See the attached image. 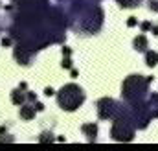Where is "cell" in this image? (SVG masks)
Returning a JSON list of instances; mask_svg holds the SVG:
<instances>
[{
	"instance_id": "1",
	"label": "cell",
	"mask_w": 158,
	"mask_h": 151,
	"mask_svg": "<svg viewBox=\"0 0 158 151\" xmlns=\"http://www.w3.org/2000/svg\"><path fill=\"white\" fill-rule=\"evenodd\" d=\"M70 28L81 35H94L103 26V9L98 0H70Z\"/></svg>"
},
{
	"instance_id": "2",
	"label": "cell",
	"mask_w": 158,
	"mask_h": 151,
	"mask_svg": "<svg viewBox=\"0 0 158 151\" xmlns=\"http://www.w3.org/2000/svg\"><path fill=\"white\" fill-rule=\"evenodd\" d=\"M153 83V77H145L140 74L129 76L121 85V96L129 105H136L142 101H147L149 98V85Z\"/></svg>"
},
{
	"instance_id": "3",
	"label": "cell",
	"mask_w": 158,
	"mask_h": 151,
	"mask_svg": "<svg viewBox=\"0 0 158 151\" xmlns=\"http://www.w3.org/2000/svg\"><path fill=\"white\" fill-rule=\"evenodd\" d=\"M85 90L76 83H68L57 92V103L66 113H74L76 109H79L85 103Z\"/></svg>"
},
{
	"instance_id": "4",
	"label": "cell",
	"mask_w": 158,
	"mask_h": 151,
	"mask_svg": "<svg viewBox=\"0 0 158 151\" xmlns=\"http://www.w3.org/2000/svg\"><path fill=\"white\" fill-rule=\"evenodd\" d=\"M136 123H134V118L131 113V105H129V113L123 114L114 120L112 123V129H110V136L116 140V142H131L136 135Z\"/></svg>"
},
{
	"instance_id": "5",
	"label": "cell",
	"mask_w": 158,
	"mask_h": 151,
	"mask_svg": "<svg viewBox=\"0 0 158 151\" xmlns=\"http://www.w3.org/2000/svg\"><path fill=\"white\" fill-rule=\"evenodd\" d=\"M129 113V103L125 101V105L118 101V100H112V98H101L98 101V118L99 120H116L119 116Z\"/></svg>"
},
{
	"instance_id": "6",
	"label": "cell",
	"mask_w": 158,
	"mask_h": 151,
	"mask_svg": "<svg viewBox=\"0 0 158 151\" xmlns=\"http://www.w3.org/2000/svg\"><path fill=\"white\" fill-rule=\"evenodd\" d=\"M35 55H37V52H33V50H30V48H26V46H22V44H17V46L13 48V57H15L17 63L22 65V67H30V65L33 63Z\"/></svg>"
},
{
	"instance_id": "7",
	"label": "cell",
	"mask_w": 158,
	"mask_h": 151,
	"mask_svg": "<svg viewBox=\"0 0 158 151\" xmlns=\"http://www.w3.org/2000/svg\"><path fill=\"white\" fill-rule=\"evenodd\" d=\"M81 131H83V135L86 136L88 142H96V138H98V125H96L94 122L83 123V125H81Z\"/></svg>"
},
{
	"instance_id": "8",
	"label": "cell",
	"mask_w": 158,
	"mask_h": 151,
	"mask_svg": "<svg viewBox=\"0 0 158 151\" xmlns=\"http://www.w3.org/2000/svg\"><path fill=\"white\" fill-rule=\"evenodd\" d=\"M35 113H37L35 105H30V103H22V105L19 107V114H20V118H22V120H26V122L33 120V118H35Z\"/></svg>"
},
{
	"instance_id": "9",
	"label": "cell",
	"mask_w": 158,
	"mask_h": 151,
	"mask_svg": "<svg viewBox=\"0 0 158 151\" xmlns=\"http://www.w3.org/2000/svg\"><path fill=\"white\" fill-rule=\"evenodd\" d=\"M132 46H134L136 52H147L149 41H147L145 35H138V37H134V41H132Z\"/></svg>"
},
{
	"instance_id": "10",
	"label": "cell",
	"mask_w": 158,
	"mask_h": 151,
	"mask_svg": "<svg viewBox=\"0 0 158 151\" xmlns=\"http://www.w3.org/2000/svg\"><path fill=\"white\" fill-rule=\"evenodd\" d=\"M22 88L19 87V88H15V90H11V101L15 103V105H22V103H26V100H28V96L24 94V92H20Z\"/></svg>"
},
{
	"instance_id": "11",
	"label": "cell",
	"mask_w": 158,
	"mask_h": 151,
	"mask_svg": "<svg viewBox=\"0 0 158 151\" xmlns=\"http://www.w3.org/2000/svg\"><path fill=\"white\" fill-rule=\"evenodd\" d=\"M145 65L151 67V68L156 67L158 65V54L156 52H153V50H147V52H145Z\"/></svg>"
},
{
	"instance_id": "12",
	"label": "cell",
	"mask_w": 158,
	"mask_h": 151,
	"mask_svg": "<svg viewBox=\"0 0 158 151\" xmlns=\"http://www.w3.org/2000/svg\"><path fill=\"white\" fill-rule=\"evenodd\" d=\"M39 142L40 144H48V142H53V135L52 131H42L39 136Z\"/></svg>"
},
{
	"instance_id": "13",
	"label": "cell",
	"mask_w": 158,
	"mask_h": 151,
	"mask_svg": "<svg viewBox=\"0 0 158 151\" xmlns=\"http://www.w3.org/2000/svg\"><path fill=\"white\" fill-rule=\"evenodd\" d=\"M142 0H118V4L121 7H136Z\"/></svg>"
},
{
	"instance_id": "14",
	"label": "cell",
	"mask_w": 158,
	"mask_h": 151,
	"mask_svg": "<svg viewBox=\"0 0 158 151\" xmlns=\"http://www.w3.org/2000/svg\"><path fill=\"white\" fill-rule=\"evenodd\" d=\"M63 68H66V70L72 68V59H70V55H64V59H63Z\"/></svg>"
},
{
	"instance_id": "15",
	"label": "cell",
	"mask_w": 158,
	"mask_h": 151,
	"mask_svg": "<svg viewBox=\"0 0 158 151\" xmlns=\"http://www.w3.org/2000/svg\"><path fill=\"white\" fill-rule=\"evenodd\" d=\"M142 32H149V30H153V24L151 22H142Z\"/></svg>"
},
{
	"instance_id": "16",
	"label": "cell",
	"mask_w": 158,
	"mask_h": 151,
	"mask_svg": "<svg viewBox=\"0 0 158 151\" xmlns=\"http://www.w3.org/2000/svg\"><path fill=\"white\" fill-rule=\"evenodd\" d=\"M26 96H28V101H33V103L37 101V94L35 92H26Z\"/></svg>"
},
{
	"instance_id": "17",
	"label": "cell",
	"mask_w": 158,
	"mask_h": 151,
	"mask_svg": "<svg viewBox=\"0 0 158 151\" xmlns=\"http://www.w3.org/2000/svg\"><path fill=\"white\" fill-rule=\"evenodd\" d=\"M136 24H138V20H136V19H134V17H131V19H129V20H127V26H129V28H134V26H136Z\"/></svg>"
},
{
	"instance_id": "18",
	"label": "cell",
	"mask_w": 158,
	"mask_h": 151,
	"mask_svg": "<svg viewBox=\"0 0 158 151\" xmlns=\"http://www.w3.org/2000/svg\"><path fill=\"white\" fill-rule=\"evenodd\" d=\"M149 9L158 11V0H151V2H149Z\"/></svg>"
},
{
	"instance_id": "19",
	"label": "cell",
	"mask_w": 158,
	"mask_h": 151,
	"mask_svg": "<svg viewBox=\"0 0 158 151\" xmlns=\"http://www.w3.org/2000/svg\"><path fill=\"white\" fill-rule=\"evenodd\" d=\"M11 41H13L11 37H4L2 39V46H11Z\"/></svg>"
},
{
	"instance_id": "20",
	"label": "cell",
	"mask_w": 158,
	"mask_h": 151,
	"mask_svg": "<svg viewBox=\"0 0 158 151\" xmlns=\"http://www.w3.org/2000/svg\"><path fill=\"white\" fill-rule=\"evenodd\" d=\"M44 94H46V96H53L55 92H53V88H52V87H46V88H44Z\"/></svg>"
},
{
	"instance_id": "21",
	"label": "cell",
	"mask_w": 158,
	"mask_h": 151,
	"mask_svg": "<svg viewBox=\"0 0 158 151\" xmlns=\"http://www.w3.org/2000/svg\"><path fill=\"white\" fill-rule=\"evenodd\" d=\"M35 109H37V113H42V111H44V105H42L40 101H35Z\"/></svg>"
},
{
	"instance_id": "22",
	"label": "cell",
	"mask_w": 158,
	"mask_h": 151,
	"mask_svg": "<svg viewBox=\"0 0 158 151\" xmlns=\"http://www.w3.org/2000/svg\"><path fill=\"white\" fill-rule=\"evenodd\" d=\"M70 54H72V50L64 46V48H63V57H64V55H70Z\"/></svg>"
},
{
	"instance_id": "23",
	"label": "cell",
	"mask_w": 158,
	"mask_h": 151,
	"mask_svg": "<svg viewBox=\"0 0 158 151\" xmlns=\"http://www.w3.org/2000/svg\"><path fill=\"white\" fill-rule=\"evenodd\" d=\"M151 32H153L155 35H158V26H153V30H151Z\"/></svg>"
}]
</instances>
